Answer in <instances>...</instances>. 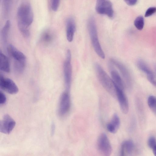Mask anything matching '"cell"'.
Instances as JSON below:
<instances>
[{
	"mask_svg": "<svg viewBox=\"0 0 156 156\" xmlns=\"http://www.w3.org/2000/svg\"><path fill=\"white\" fill-rule=\"evenodd\" d=\"M87 27L91 43L94 51L100 58L104 59L105 57V54L99 41L96 23L93 17H90L88 20Z\"/></svg>",
	"mask_w": 156,
	"mask_h": 156,
	"instance_id": "obj_3",
	"label": "cell"
},
{
	"mask_svg": "<svg viewBox=\"0 0 156 156\" xmlns=\"http://www.w3.org/2000/svg\"><path fill=\"white\" fill-rule=\"evenodd\" d=\"M156 12V7H151L148 8L146 10L145 17L150 16Z\"/></svg>",
	"mask_w": 156,
	"mask_h": 156,
	"instance_id": "obj_26",
	"label": "cell"
},
{
	"mask_svg": "<svg viewBox=\"0 0 156 156\" xmlns=\"http://www.w3.org/2000/svg\"><path fill=\"white\" fill-rule=\"evenodd\" d=\"M94 69L98 78L102 86L112 96L116 97L115 89L112 79L98 63H95Z\"/></svg>",
	"mask_w": 156,
	"mask_h": 156,
	"instance_id": "obj_2",
	"label": "cell"
},
{
	"mask_svg": "<svg viewBox=\"0 0 156 156\" xmlns=\"http://www.w3.org/2000/svg\"><path fill=\"white\" fill-rule=\"evenodd\" d=\"M95 9L99 14L107 15L110 18L113 16L112 5L109 0H97Z\"/></svg>",
	"mask_w": 156,
	"mask_h": 156,
	"instance_id": "obj_7",
	"label": "cell"
},
{
	"mask_svg": "<svg viewBox=\"0 0 156 156\" xmlns=\"http://www.w3.org/2000/svg\"><path fill=\"white\" fill-rule=\"evenodd\" d=\"M110 63L109 66L112 79L115 86L122 90H124L125 84L118 71Z\"/></svg>",
	"mask_w": 156,
	"mask_h": 156,
	"instance_id": "obj_14",
	"label": "cell"
},
{
	"mask_svg": "<svg viewBox=\"0 0 156 156\" xmlns=\"http://www.w3.org/2000/svg\"><path fill=\"white\" fill-rule=\"evenodd\" d=\"M147 144L152 149L156 145V139L154 136H150L148 139Z\"/></svg>",
	"mask_w": 156,
	"mask_h": 156,
	"instance_id": "obj_24",
	"label": "cell"
},
{
	"mask_svg": "<svg viewBox=\"0 0 156 156\" xmlns=\"http://www.w3.org/2000/svg\"><path fill=\"white\" fill-rule=\"evenodd\" d=\"M155 72L156 73V66H155Z\"/></svg>",
	"mask_w": 156,
	"mask_h": 156,
	"instance_id": "obj_31",
	"label": "cell"
},
{
	"mask_svg": "<svg viewBox=\"0 0 156 156\" xmlns=\"http://www.w3.org/2000/svg\"><path fill=\"white\" fill-rule=\"evenodd\" d=\"M138 67L146 75L149 81L153 86L156 87V79L155 76L146 63L142 59H138L137 62Z\"/></svg>",
	"mask_w": 156,
	"mask_h": 156,
	"instance_id": "obj_13",
	"label": "cell"
},
{
	"mask_svg": "<svg viewBox=\"0 0 156 156\" xmlns=\"http://www.w3.org/2000/svg\"><path fill=\"white\" fill-rule=\"evenodd\" d=\"M13 0H3L2 11L4 17L9 14L11 9Z\"/></svg>",
	"mask_w": 156,
	"mask_h": 156,
	"instance_id": "obj_20",
	"label": "cell"
},
{
	"mask_svg": "<svg viewBox=\"0 0 156 156\" xmlns=\"http://www.w3.org/2000/svg\"><path fill=\"white\" fill-rule=\"evenodd\" d=\"M120 121L119 117L116 114H114L110 122L107 125L108 130L112 133H115L120 126Z\"/></svg>",
	"mask_w": 156,
	"mask_h": 156,
	"instance_id": "obj_17",
	"label": "cell"
},
{
	"mask_svg": "<svg viewBox=\"0 0 156 156\" xmlns=\"http://www.w3.org/2000/svg\"><path fill=\"white\" fill-rule=\"evenodd\" d=\"M7 51L14 60V64H26V58L25 55L12 44L7 47Z\"/></svg>",
	"mask_w": 156,
	"mask_h": 156,
	"instance_id": "obj_11",
	"label": "cell"
},
{
	"mask_svg": "<svg viewBox=\"0 0 156 156\" xmlns=\"http://www.w3.org/2000/svg\"><path fill=\"white\" fill-rule=\"evenodd\" d=\"M60 0H51V8L54 11H56L59 7Z\"/></svg>",
	"mask_w": 156,
	"mask_h": 156,
	"instance_id": "obj_25",
	"label": "cell"
},
{
	"mask_svg": "<svg viewBox=\"0 0 156 156\" xmlns=\"http://www.w3.org/2000/svg\"><path fill=\"white\" fill-rule=\"evenodd\" d=\"M75 30L76 25L74 19L71 17L69 18L66 22V36L69 42L73 41Z\"/></svg>",
	"mask_w": 156,
	"mask_h": 156,
	"instance_id": "obj_15",
	"label": "cell"
},
{
	"mask_svg": "<svg viewBox=\"0 0 156 156\" xmlns=\"http://www.w3.org/2000/svg\"><path fill=\"white\" fill-rule=\"evenodd\" d=\"M0 88L8 93L14 94L19 91V89L14 82L11 79L5 77L3 75L0 76Z\"/></svg>",
	"mask_w": 156,
	"mask_h": 156,
	"instance_id": "obj_9",
	"label": "cell"
},
{
	"mask_svg": "<svg viewBox=\"0 0 156 156\" xmlns=\"http://www.w3.org/2000/svg\"><path fill=\"white\" fill-rule=\"evenodd\" d=\"M71 107V99L69 91L66 90L61 95L59 103L58 113L61 117L66 116Z\"/></svg>",
	"mask_w": 156,
	"mask_h": 156,
	"instance_id": "obj_6",
	"label": "cell"
},
{
	"mask_svg": "<svg viewBox=\"0 0 156 156\" xmlns=\"http://www.w3.org/2000/svg\"><path fill=\"white\" fill-rule=\"evenodd\" d=\"M10 27V21L8 20L6 21L1 32L2 40L4 45L7 43Z\"/></svg>",
	"mask_w": 156,
	"mask_h": 156,
	"instance_id": "obj_19",
	"label": "cell"
},
{
	"mask_svg": "<svg viewBox=\"0 0 156 156\" xmlns=\"http://www.w3.org/2000/svg\"><path fill=\"white\" fill-rule=\"evenodd\" d=\"M110 61V63L118 69L127 86L130 87L132 84V78L126 67L122 62L114 58H111Z\"/></svg>",
	"mask_w": 156,
	"mask_h": 156,
	"instance_id": "obj_8",
	"label": "cell"
},
{
	"mask_svg": "<svg viewBox=\"0 0 156 156\" xmlns=\"http://www.w3.org/2000/svg\"><path fill=\"white\" fill-rule=\"evenodd\" d=\"M134 25L138 30H142L144 26V19L143 17L141 16L137 17L134 21Z\"/></svg>",
	"mask_w": 156,
	"mask_h": 156,
	"instance_id": "obj_23",
	"label": "cell"
},
{
	"mask_svg": "<svg viewBox=\"0 0 156 156\" xmlns=\"http://www.w3.org/2000/svg\"><path fill=\"white\" fill-rule=\"evenodd\" d=\"M55 125L54 122L52 123L51 128V132L52 136L53 135L55 131Z\"/></svg>",
	"mask_w": 156,
	"mask_h": 156,
	"instance_id": "obj_29",
	"label": "cell"
},
{
	"mask_svg": "<svg viewBox=\"0 0 156 156\" xmlns=\"http://www.w3.org/2000/svg\"><path fill=\"white\" fill-rule=\"evenodd\" d=\"M134 144L131 140H127L122 144L120 150V155L122 156L131 155L134 150Z\"/></svg>",
	"mask_w": 156,
	"mask_h": 156,
	"instance_id": "obj_16",
	"label": "cell"
},
{
	"mask_svg": "<svg viewBox=\"0 0 156 156\" xmlns=\"http://www.w3.org/2000/svg\"><path fill=\"white\" fill-rule=\"evenodd\" d=\"M116 90V96L122 112L127 114L129 110V105L127 98L125 94L124 90L115 85Z\"/></svg>",
	"mask_w": 156,
	"mask_h": 156,
	"instance_id": "obj_12",
	"label": "cell"
},
{
	"mask_svg": "<svg viewBox=\"0 0 156 156\" xmlns=\"http://www.w3.org/2000/svg\"><path fill=\"white\" fill-rule=\"evenodd\" d=\"M147 103L151 109L156 114V97L149 96L148 98Z\"/></svg>",
	"mask_w": 156,
	"mask_h": 156,
	"instance_id": "obj_22",
	"label": "cell"
},
{
	"mask_svg": "<svg viewBox=\"0 0 156 156\" xmlns=\"http://www.w3.org/2000/svg\"><path fill=\"white\" fill-rule=\"evenodd\" d=\"M41 40L44 44H49L53 40V36L52 34L48 31H45L42 34Z\"/></svg>",
	"mask_w": 156,
	"mask_h": 156,
	"instance_id": "obj_21",
	"label": "cell"
},
{
	"mask_svg": "<svg viewBox=\"0 0 156 156\" xmlns=\"http://www.w3.org/2000/svg\"><path fill=\"white\" fill-rule=\"evenodd\" d=\"M0 69L4 72L10 71L9 62L8 58L1 51L0 53Z\"/></svg>",
	"mask_w": 156,
	"mask_h": 156,
	"instance_id": "obj_18",
	"label": "cell"
},
{
	"mask_svg": "<svg viewBox=\"0 0 156 156\" xmlns=\"http://www.w3.org/2000/svg\"><path fill=\"white\" fill-rule=\"evenodd\" d=\"M16 124L15 121L9 114L3 117L0 123V131L5 134H9L12 130Z\"/></svg>",
	"mask_w": 156,
	"mask_h": 156,
	"instance_id": "obj_10",
	"label": "cell"
},
{
	"mask_svg": "<svg viewBox=\"0 0 156 156\" xmlns=\"http://www.w3.org/2000/svg\"><path fill=\"white\" fill-rule=\"evenodd\" d=\"M17 25L19 29L24 37L30 35L29 27L34 20L33 11L30 5L28 3L21 4L17 11Z\"/></svg>",
	"mask_w": 156,
	"mask_h": 156,
	"instance_id": "obj_1",
	"label": "cell"
},
{
	"mask_svg": "<svg viewBox=\"0 0 156 156\" xmlns=\"http://www.w3.org/2000/svg\"><path fill=\"white\" fill-rule=\"evenodd\" d=\"M153 153L154 155L156 156V145L152 149Z\"/></svg>",
	"mask_w": 156,
	"mask_h": 156,
	"instance_id": "obj_30",
	"label": "cell"
},
{
	"mask_svg": "<svg viewBox=\"0 0 156 156\" xmlns=\"http://www.w3.org/2000/svg\"><path fill=\"white\" fill-rule=\"evenodd\" d=\"M124 1L128 5L133 6L136 4L138 0H124Z\"/></svg>",
	"mask_w": 156,
	"mask_h": 156,
	"instance_id": "obj_28",
	"label": "cell"
},
{
	"mask_svg": "<svg viewBox=\"0 0 156 156\" xmlns=\"http://www.w3.org/2000/svg\"><path fill=\"white\" fill-rule=\"evenodd\" d=\"M97 146L99 152L102 155L109 156L111 154L112 146L105 133H102L100 135L98 139Z\"/></svg>",
	"mask_w": 156,
	"mask_h": 156,
	"instance_id": "obj_5",
	"label": "cell"
},
{
	"mask_svg": "<svg viewBox=\"0 0 156 156\" xmlns=\"http://www.w3.org/2000/svg\"><path fill=\"white\" fill-rule=\"evenodd\" d=\"M6 97L5 94L2 92L0 91V104L3 105L5 104L6 101Z\"/></svg>",
	"mask_w": 156,
	"mask_h": 156,
	"instance_id": "obj_27",
	"label": "cell"
},
{
	"mask_svg": "<svg viewBox=\"0 0 156 156\" xmlns=\"http://www.w3.org/2000/svg\"><path fill=\"white\" fill-rule=\"evenodd\" d=\"M71 53L67 50L66 57L63 64V73L66 90L69 91L71 83L72 69L71 63Z\"/></svg>",
	"mask_w": 156,
	"mask_h": 156,
	"instance_id": "obj_4",
	"label": "cell"
}]
</instances>
